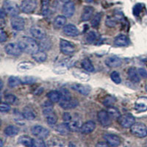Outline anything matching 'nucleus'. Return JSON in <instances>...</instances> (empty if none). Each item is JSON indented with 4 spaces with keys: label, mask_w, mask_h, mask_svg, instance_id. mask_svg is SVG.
<instances>
[{
    "label": "nucleus",
    "mask_w": 147,
    "mask_h": 147,
    "mask_svg": "<svg viewBox=\"0 0 147 147\" xmlns=\"http://www.w3.org/2000/svg\"><path fill=\"white\" fill-rule=\"evenodd\" d=\"M18 44L20 46L22 52H24L27 54H32V55L37 51H38L40 47L35 40L28 37L22 38L18 41Z\"/></svg>",
    "instance_id": "nucleus-1"
},
{
    "label": "nucleus",
    "mask_w": 147,
    "mask_h": 147,
    "mask_svg": "<svg viewBox=\"0 0 147 147\" xmlns=\"http://www.w3.org/2000/svg\"><path fill=\"white\" fill-rule=\"evenodd\" d=\"M130 131L138 138H145L147 136V127L143 123L135 122L130 127Z\"/></svg>",
    "instance_id": "nucleus-2"
},
{
    "label": "nucleus",
    "mask_w": 147,
    "mask_h": 147,
    "mask_svg": "<svg viewBox=\"0 0 147 147\" xmlns=\"http://www.w3.org/2000/svg\"><path fill=\"white\" fill-rule=\"evenodd\" d=\"M2 9L5 10V12L9 16H18L19 13V7L15 2L10 1V0H5L3 2V7Z\"/></svg>",
    "instance_id": "nucleus-3"
},
{
    "label": "nucleus",
    "mask_w": 147,
    "mask_h": 147,
    "mask_svg": "<svg viewBox=\"0 0 147 147\" xmlns=\"http://www.w3.org/2000/svg\"><path fill=\"white\" fill-rule=\"evenodd\" d=\"M119 124L124 128H129L136 122V119L132 114H124L117 119Z\"/></svg>",
    "instance_id": "nucleus-4"
},
{
    "label": "nucleus",
    "mask_w": 147,
    "mask_h": 147,
    "mask_svg": "<svg viewBox=\"0 0 147 147\" xmlns=\"http://www.w3.org/2000/svg\"><path fill=\"white\" fill-rule=\"evenodd\" d=\"M60 49L63 54L66 55H71L75 52L74 46L68 40L61 39L60 42Z\"/></svg>",
    "instance_id": "nucleus-5"
},
{
    "label": "nucleus",
    "mask_w": 147,
    "mask_h": 147,
    "mask_svg": "<svg viewBox=\"0 0 147 147\" xmlns=\"http://www.w3.org/2000/svg\"><path fill=\"white\" fill-rule=\"evenodd\" d=\"M5 50L6 53L11 56H19L22 54V50L18 43H10L5 46Z\"/></svg>",
    "instance_id": "nucleus-6"
},
{
    "label": "nucleus",
    "mask_w": 147,
    "mask_h": 147,
    "mask_svg": "<svg viewBox=\"0 0 147 147\" xmlns=\"http://www.w3.org/2000/svg\"><path fill=\"white\" fill-rule=\"evenodd\" d=\"M10 24H11L12 28L16 31H22L24 29L25 26V22L24 18L18 16H13V18L10 20Z\"/></svg>",
    "instance_id": "nucleus-7"
},
{
    "label": "nucleus",
    "mask_w": 147,
    "mask_h": 147,
    "mask_svg": "<svg viewBox=\"0 0 147 147\" xmlns=\"http://www.w3.org/2000/svg\"><path fill=\"white\" fill-rule=\"evenodd\" d=\"M37 7L36 0H24L21 5V9L25 13H30L35 10Z\"/></svg>",
    "instance_id": "nucleus-8"
},
{
    "label": "nucleus",
    "mask_w": 147,
    "mask_h": 147,
    "mask_svg": "<svg viewBox=\"0 0 147 147\" xmlns=\"http://www.w3.org/2000/svg\"><path fill=\"white\" fill-rule=\"evenodd\" d=\"M32 133L37 138L42 139H46L49 135V131L45 127L40 125L34 126L32 128Z\"/></svg>",
    "instance_id": "nucleus-9"
},
{
    "label": "nucleus",
    "mask_w": 147,
    "mask_h": 147,
    "mask_svg": "<svg viewBox=\"0 0 147 147\" xmlns=\"http://www.w3.org/2000/svg\"><path fill=\"white\" fill-rule=\"evenodd\" d=\"M97 117L101 125L103 127H108L111 124V117L106 110H100L98 112Z\"/></svg>",
    "instance_id": "nucleus-10"
},
{
    "label": "nucleus",
    "mask_w": 147,
    "mask_h": 147,
    "mask_svg": "<svg viewBox=\"0 0 147 147\" xmlns=\"http://www.w3.org/2000/svg\"><path fill=\"white\" fill-rule=\"evenodd\" d=\"M104 138L110 146H118L121 144L120 138L113 134H105Z\"/></svg>",
    "instance_id": "nucleus-11"
},
{
    "label": "nucleus",
    "mask_w": 147,
    "mask_h": 147,
    "mask_svg": "<svg viewBox=\"0 0 147 147\" xmlns=\"http://www.w3.org/2000/svg\"><path fill=\"white\" fill-rule=\"evenodd\" d=\"M30 32L34 38L39 39V40H43L44 38H45L46 35H47L45 30L38 26H33L31 27Z\"/></svg>",
    "instance_id": "nucleus-12"
},
{
    "label": "nucleus",
    "mask_w": 147,
    "mask_h": 147,
    "mask_svg": "<svg viewBox=\"0 0 147 147\" xmlns=\"http://www.w3.org/2000/svg\"><path fill=\"white\" fill-rule=\"evenodd\" d=\"M63 16L67 18H70L74 14L75 12V5L72 2H69L65 3L62 9Z\"/></svg>",
    "instance_id": "nucleus-13"
},
{
    "label": "nucleus",
    "mask_w": 147,
    "mask_h": 147,
    "mask_svg": "<svg viewBox=\"0 0 147 147\" xmlns=\"http://www.w3.org/2000/svg\"><path fill=\"white\" fill-rule=\"evenodd\" d=\"M60 106L64 110H71V109L76 108L78 107L79 102L77 99H71L66 101H60L59 102Z\"/></svg>",
    "instance_id": "nucleus-14"
},
{
    "label": "nucleus",
    "mask_w": 147,
    "mask_h": 147,
    "mask_svg": "<svg viewBox=\"0 0 147 147\" xmlns=\"http://www.w3.org/2000/svg\"><path fill=\"white\" fill-rule=\"evenodd\" d=\"M135 109L138 112L142 113L147 110V98L146 97H140L136 101L135 104Z\"/></svg>",
    "instance_id": "nucleus-15"
},
{
    "label": "nucleus",
    "mask_w": 147,
    "mask_h": 147,
    "mask_svg": "<svg viewBox=\"0 0 147 147\" xmlns=\"http://www.w3.org/2000/svg\"><path fill=\"white\" fill-rule=\"evenodd\" d=\"M63 32L65 35H68V36L71 37H76L80 34V32H79V30L77 29V27L74 25V24H69L64 26Z\"/></svg>",
    "instance_id": "nucleus-16"
},
{
    "label": "nucleus",
    "mask_w": 147,
    "mask_h": 147,
    "mask_svg": "<svg viewBox=\"0 0 147 147\" xmlns=\"http://www.w3.org/2000/svg\"><path fill=\"white\" fill-rule=\"evenodd\" d=\"M71 88L84 96L88 95L90 92V88L89 86L82 84H74L71 85Z\"/></svg>",
    "instance_id": "nucleus-17"
},
{
    "label": "nucleus",
    "mask_w": 147,
    "mask_h": 147,
    "mask_svg": "<svg viewBox=\"0 0 147 147\" xmlns=\"http://www.w3.org/2000/svg\"><path fill=\"white\" fill-rule=\"evenodd\" d=\"M96 128V124L95 122H94L93 121H88L85 122V124H83L81 127L80 132L82 134H90Z\"/></svg>",
    "instance_id": "nucleus-18"
},
{
    "label": "nucleus",
    "mask_w": 147,
    "mask_h": 147,
    "mask_svg": "<svg viewBox=\"0 0 147 147\" xmlns=\"http://www.w3.org/2000/svg\"><path fill=\"white\" fill-rule=\"evenodd\" d=\"M105 64L110 68H117L121 65L122 60L119 57L113 56V57H110L106 59Z\"/></svg>",
    "instance_id": "nucleus-19"
},
{
    "label": "nucleus",
    "mask_w": 147,
    "mask_h": 147,
    "mask_svg": "<svg viewBox=\"0 0 147 147\" xmlns=\"http://www.w3.org/2000/svg\"><path fill=\"white\" fill-rule=\"evenodd\" d=\"M129 44V40L126 35H119L114 39V44L117 47H126Z\"/></svg>",
    "instance_id": "nucleus-20"
},
{
    "label": "nucleus",
    "mask_w": 147,
    "mask_h": 147,
    "mask_svg": "<svg viewBox=\"0 0 147 147\" xmlns=\"http://www.w3.org/2000/svg\"><path fill=\"white\" fill-rule=\"evenodd\" d=\"M22 113H23L24 119L28 121L34 120L36 117V115H35L34 110H32V107H29V106H27L24 108Z\"/></svg>",
    "instance_id": "nucleus-21"
},
{
    "label": "nucleus",
    "mask_w": 147,
    "mask_h": 147,
    "mask_svg": "<svg viewBox=\"0 0 147 147\" xmlns=\"http://www.w3.org/2000/svg\"><path fill=\"white\" fill-rule=\"evenodd\" d=\"M68 124L70 128V130L72 132H77L78 130H80L82 125L81 121L77 118L74 119H71V121H70Z\"/></svg>",
    "instance_id": "nucleus-22"
},
{
    "label": "nucleus",
    "mask_w": 147,
    "mask_h": 147,
    "mask_svg": "<svg viewBox=\"0 0 147 147\" xmlns=\"http://www.w3.org/2000/svg\"><path fill=\"white\" fill-rule=\"evenodd\" d=\"M138 71L136 70V68L131 67L128 70V77L132 82H140V77H139Z\"/></svg>",
    "instance_id": "nucleus-23"
},
{
    "label": "nucleus",
    "mask_w": 147,
    "mask_h": 147,
    "mask_svg": "<svg viewBox=\"0 0 147 147\" xmlns=\"http://www.w3.org/2000/svg\"><path fill=\"white\" fill-rule=\"evenodd\" d=\"M34 60L38 63H43L47 59V55L44 50H38L32 55Z\"/></svg>",
    "instance_id": "nucleus-24"
},
{
    "label": "nucleus",
    "mask_w": 147,
    "mask_h": 147,
    "mask_svg": "<svg viewBox=\"0 0 147 147\" xmlns=\"http://www.w3.org/2000/svg\"><path fill=\"white\" fill-rule=\"evenodd\" d=\"M94 13V8L92 7L87 6L84 8L83 12H82V16H81V20L82 22H87L91 18Z\"/></svg>",
    "instance_id": "nucleus-25"
},
{
    "label": "nucleus",
    "mask_w": 147,
    "mask_h": 147,
    "mask_svg": "<svg viewBox=\"0 0 147 147\" xmlns=\"http://www.w3.org/2000/svg\"><path fill=\"white\" fill-rule=\"evenodd\" d=\"M73 75L76 78L80 80V81H82V82H87V81L90 80V75H89L88 74L82 72L80 70L74 71Z\"/></svg>",
    "instance_id": "nucleus-26"
},
{
    "label": "nucleus",
    "mask_w": 147,
    "mask_h": 147,
    "mask_svg": "<svg viewBox=\"0 0 147 147\" xmlns=\"http://www.w3.org/2000/svg\"><path fill=\"white\" fill-rule=\"evenodd\" d=\"M65 23H66V17L65 16H57L54 20V26L57 29L63 27Z\"/></svg>",
    "instance_id": "nucleus-27"
},
{
    "label": "nucleus",
    "mask_w": 147,
    "mask_h": 147,
    "mask_svg": "<svg viewBox=\"0 0 147 147\" xmlns=\"http://www.w3.org/2000/svg\"><path fill=\"white\" fill-rule=\"evenodd\" d=\"M35 64L32 62H22L18 65V70L19 71H26L30 70L33 69Z\"/></svg>",
    "instance_id": "nucleus-28"
},
{
    "label": "nucleus",
    "mask_w": 147,
    "mask_h": 147,
    "mask_svg": "<svg viewBox=\"0 0 147 147\" xmlns=\"http://www.w3.org/2000/svg\"><path fill=\"white\" fill-rule=\"evenodd\" d=\"M56 130H57L58 133L63 135V136L68 135L71 132L69 124H68V123H65H65H63V124H59L57 127V128H56Z\"/></svg>",
    "instance_id": "nucleus-29"
},
{
    "label": "nucleus",
    "mask_w": 147,
    "mask_h": 147,
    "mask_svg": "<svg viewBox=\"0 0 147 147\" xmlns=\"http://www.w3.org/2000/svg\"><path fill=\"white\" fill-rule=\"evenodd\" d=\"M5 134L6 136H10V137H13V136H16V135H18V132H19V129L17 127L13 125H10L7 127L5 129Z\"/></svg>",
    "instance_id": "nucleus-30"
},
{
    "label": "nucleus",
    "mask_w": 147,
    "mask_h": 147,
    "mask_svg": "<svg viewBox=\"0 0 147 147\" xmlns=\"http://www.w3.org/2000/svg\"><path fill=\"white\" fill-rule=\"evenodd\" d=\"M18 143L25 146H33V139L27 136H22L19 137Z\"/></svg>",
    "instance_id": "nucleus-31"
},
{
    "label": "nucleus",
    "mask_w": 147,
    "mask_h": 147,
    "mask_svg": "<svg viewBox=\"0 0 147 147\" xmlns=\"http://www.w3.org/2000/svg\"><path fill=\"white\" fill-rule=\"evenodd\" d=\"M47 146H64L65 143H64L63 140L60 138H52L49 140Z\"/></svg>",
    "instance_id": "nucleus-32"
},
{
    "label": "nucleus",
    "mask_w": 147,
    "mask_h": 147,
    "mask_svg": "<svg viewBox=\"0 0 147 147\" xmlns=\"http://www.w3.org/2000/svg\"><path fill=\"white\" fill-rule=\"evenodd\" d=\"M47 97L52 102H59L60 99V93L57 90H52L49 92L47 94Z\"/></svg>",
    "instance_id": "nucleus-33"
},
{
    "label": "nucleus",
    "mask_w": 147,
    "mask_h": 147,
    "mask_svg": "<svg viewBox=\"0 0 147 147\" xmlns=\"http://www.w3.org/2000/svg\"><path fill=\"white\" fill-rule=\"evenodd\" d=\"M82 66L85 70L88 71V72H93L95 70L94 66L93 65L92 63L90 62V60H88V59H84L82 60Z\"/></svg>",
    "instance_id": "nucleus-34"
},
{
    "label": "nucleus",
    "mask_w": 147,
    "mask_h": 147,
    "mask_svg": "<svg viewBox=\"0 0 147 147\" xmlns=\"http://www.w3.org/2000/svg\"><path fill=\"white\" fill-rule=\"evenodd\" d=\"M22 84V80L20 78L18 77L12 76L10 77L8 79V85L10 88H16L17 86Z\"/></svg>",
    "instance_id": "nucleus-35"
},
{
    "label": "nucleus",
    "mask_w": 147,
    "mask_h": 147,
    "mask_svg": "<svg viewBox=\"0 0 147 147\" xmlns=\"http://www.w3.org/2000/svg\"><path fill=\"white\" fill-rule=\"evenodd\" d=\"M102 13H96L94 17L91 19V22H90V24H91V26L94 28H96V27H99V25L100 24L101 20H102Z\"/></svg>",
    "instance_id": "nucleus-36"
},
{
    "label": "nucleus",
    "mask_w": 147,
    "mask_h": 147,
    "mask_svg": "<svg viewBox=\"0 0 147 147\" xmlns=\"http://www.w3.org/2000/svg\"><path fill=\"white\" fill-rule=\"evenodd\" d=\"M60 101H66L69 100V99H72L71 96L70 92L65 88H62L60 89ZM59 101V102H60Z\"/></svg>",
    "instance_id": "nucleus-37"
},
{
    "label": "nucleus",
    "mask_w": 147,
    "mask_h": 147,
    "mask_svg": "<svg viewBox=\"0 0 147 147\" xmlns=\"http://www.w3.org/2000/svg\"><path fill=\"white\" fill-rule=\"evenodd\" d=\"M107 113L110 115V116L112 119H118V118L120 116V113H119V110L116 109L115 107H114L113 106V107H110L107 109Z\"/></svg>",
    "instance_id": "nucleus-38"
},
{
    "label": "nucleus",
    "mask_w": 147,
    "mask_h": 147,
    "mask_svg": "<svg viewBox=\"0 0 147 147\" xmlns=\"http://www.w3.org/2000/svg\"><path fill=\"white\" fill-rule=\"evenodd\" d=\"M46 118H47V124H48L49 126H51V127L55 125L57 121V115H55V113H52L47 115Z\"/></svg>",
    "instance_id": "nucleus-39"
},
{
    "label": "nucleus",
    "mask_w": 147,
    "mask_h": 147,
    "mask_svg": "<svg viewBox=\"0 0 147 147\" xmlns=\"http://www.w3.org/2000/svg\"><path fill=\"white\" fill-rule=\"evenodd\" d=\"M115 102V99L112 96H107L104 99L103 105L107 107H113V105Z\"/></svg>",
    "instance_id": "nucleus-40"
},
{
    "label": "nucleus",
    "mask_w": 147,
    "mask_h": 147,
    "mask_svg": "<svg viewBox=\"0 0 147 147\" xmlns=\"http://www.w3.org/2000/svg\"><path fill=\"white\" fill-rule=\"evenodd\" d=\"M49 10V0H42L41 13L43 16H46L48 14Z\"/></svg>",
    "instance_id": "nucleus-41"
},
{
    "label": "nucleus",
    "mask_w": 147,
    "mask_h": 147,
    "mask_svg": "<svg viewBox=\"0 0 147 147\" xmlns=\"http://www.w3.org/2000/svg\"><path fill=\"white\" fill-rule=\"evenodd\" d=\"M110 78L115 84H120L121 82V79L120 74L117 71L112 72L111 74H110Z\"/></svg>",
    "instance_id": "nucleus-42"
},
{
    "label": "nucleus",
    "mask_w": 147,
    "mask_h": 147,
    "mask_svg": "<svg viewBox=\"0 0 147 147\" xmlns=\"http://www.w3.org/2000/svg\"><path fill=\"white\" fill-rule=\"evenodd\" d=\"M96 38H97V35L96 34L95 32H89L88 33L87 36H86V41L89 44H92V43H94V42L96 41Z\"/></svg>",
    "instance_id": "nucleus-43"
},
{
    "label": "nucleus",
    "mask_w": 147,
    "mask_h": 147,
    "mask_svg": "<svg viewBox=\"0 0 147 147\" xmlns=\"http://www.w3.org/2000/svg\"><path fill=\"white\" fill-rule=\"evenodd\" d=\"M143 8H144V5L141 3L136 4L133 7V14L136 16H138L139 14L140 13V12L142 11Z\"/></svg>",
    "instance_id": "nucleus-44"
},
{
    "label": "nucleus",
    "mask_w": 147,
    "mask_h": 147,
    "mask_svg": "<svg viewBox=\"0 0 147 147\" xmlns=\"http://www.w3.org/2000/svg\"><path fill=\"white\" fill-rule=\"evenodd\" d=\"M5 102L8 104H13L16 101L17 98L12 94H7L5 96Z\"/></svg>",
    "instance_id": "nucleus-45"
},
{
    "label": "nucleus",
    "mask_w": 147,
    "mask_h": 147,
    "mask_svg": "<svg viewBox=\"0 0 147 147\" xmlns=\"http://www.w3.org/2000/svg\"><path fill=\"white\" fill-rule=\"evenodd\" d=\"M22 84H26V85H29V84H32L35 82V80L34 77H29V76H26L24 77L23 78L21 79Z\"/></svg>",
    "instance_id": "nucleus-46"
},
{
    "label": "nucleus",
    "mask_w": 147,
    "mask_h": 147,
    "mask_svg": "<svg viewBox=\"0 0 147 147\" xmlns=\"http://www.w3.org/2000/svg\"><path fill=\"white\" fill-rule=\"evenodd\" d=\"M46 144L42 138H35L33 139V146L35 147H45Z\"/></svg>",
    "instance_id": "nucleus-47"
},
{
    "label": "nucleus",
    "mask_w": 147,
    "mask_h": 147,
    "mask_svg": "<svg viewBox=\"0 0 147 147\" xmlns=\"http://www.w3.org/2000/svg\"><path fill=\"white\" fill-rule=\"evenodd\" d=\"M10 110V107L7 102H2L0 105V110L2 113H7Z\"/></svg>",
    "instance_id": "nucleus-48"
},
{
    "label": "nucleus",
    "mask_w": 147,
    "mask_h": 147,
    "mask_svg": "<svg viewBox=\"0 0 147 147\" xmlns=\"http://www.w3.org/2000/svg\"><path fill=\"white\" fill-rule=\"evenodd\" d=\"M48 44H50V42L45 40L44 38L43 39V41H41V43H40V48L42 49V50H47V49H50L51 44L48 45Z\"/></svg>",
    "instance_id": "nucleus-49"
},
{
    "label": "nucleus",
    "mask_w": 147,
    "mask_h": 147,
    "mask_svg": "<svg viewBox=\"0 0 147 147\" xmlns=\"http://www.w3.org/2000/svg\"><path fill=\"white\" fill-rule=\"evenodd\" d=\"M105 23L106 25L108 26L109 27H114L116 25V21L113 18H110V17H108L107 18Z\"/></svg>",
    "instance_id": "nucleus-50"
},
{
    "label": "nucleus",
    "mask_w": 147,
    "mask_h": 147,
    "mask_svg": "<svg viewBox=\"0 0 147 147\" xmlns=\"http://www.w3.org/2000/svg\"><path fill=\"white\" fill-rule=\"evenodd\" d=\"M72 117L71 115H70V113H64L63 115V120L65 122V123H69L70 121H71Z\"/></svg>",
    "instance_id": "nucleus-51"
},
{
    "label": "nucleus",
    "mask_w": 147,
    "mask_h": 147,
    "mask_svg": "<svg viewBox=\"0 0 147 147\" xmlns=\"http://www.w3.org/2000/svg\"><path fill=\"white\" fill-rule=\"evenodd\" d=\"M7 34H6V32L2 29V30H1V32H0V41L2 42V43H3V42H5V40H7Z\"/></svg>",
    "instance_id": "nucleus-52"
},
{
    "label": "nucleus",
    "mask_w": 147,
    "mask_h": 147,
    "mask_svg": "<svg viewBox=\"0 0 147 147\" xmlns=\"http://www.w3.org/2000/svg\"><path fill=\"white\" fill-rule=\"evenodd\" d=\"M138 74L140 76V77H142L143 78H145L146 79L147 78V71H146L145 69H143V68H140V69H138Z\"/></svg>",
    "instance_id": "nucleus-53"
},
{
    "label": "nucleus",
    "mask_w": 147,
    "mask_h": 147,
    "mask_svg": "<svg viewBox=\"0 0 147 147\" xmlns=\"http://www.w3.org/2000/svg\"><path fill=\"white\" fill-rule=\"evenodd\" d=\"M96 146H100V147H107L109 146V144L107 142H99L96 144Z\"/></svg>",
    "instance_id": "nucleus-54"
},
{
    "label": "nucleus",
    "mask_w": 147,
    "mask_h": 147,
    "mask_svg": "<svg viewBox=\"0 0 147 147\" xmlns=\"http://www.w3.org/2000/svg\"><path fill=\"white\" fill-rule=\"evenodd\" d=\"M60 1H61L62 2H64V3H66V2H70L71 0H60Z\"/></svg>",
    "instance_id": "nucleus-55"
},
{
    "label": "nucleus",
    "mask_w": 147,
    "mask_h": 147,
    "mask_svg": "<svg viewBox=\"0 0 147 147\" xmlns=\"http://www.w3.org/2000/svg\"><path fill=\"white\" fill-rule=\"evenodd\" d=\"M0 142H1V145H0V147H2V146H3V143H2V140H0Z\"/></svg>",
    "instance_id": "nucleus-56"
},
{
    "label": "nucleus",
    "mask_w": 147,
    "mask_h": 147,
    "mask_svg": "<svg viewBox=\"0 0 147 147\" xmlns=\"http://www.w3.org/2000/svg\"><path fill=\"white\" fill-rule=\"evenodd\" d=\"M85 1H86L87 2H92L94 0H85Z\"/></svg>",
    "instance_id": "nucleus-57"
},
{
    "label": "nucleus",
    "mask_w": 147,
    "mask_h": 147,
    "mask_svg": "<svg viewBox=\"0 0 147 147\" xmlns=\"http://www.w3.org/2000/svg\"><path fill=\"white\" fill-rule=\"evenodd\" d=\"M145 88H146V92H147V84H146V86H145Z\"/></svg>",
    "instance_id": "nucleus-58"
},
{
    "label": "nucleus",
    "mask_w": 147,
    "mask_h": 147,
    "mask_svg": "<svg viewBox=\"0 0 147 147\" xmlns=\"http://www.w3.org/2000/svg\"><path fill=\"white\" fill-rule=\"evenodd\" d=\"M146 145H147V140H146Z\"/></svg>",
    "instance_id": "nucleus-59"
}]
</instances>
